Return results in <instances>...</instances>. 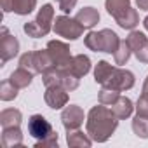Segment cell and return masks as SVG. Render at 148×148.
Segmentation results:
<instances>
[{
	"label": "cell",
	"mask_w": 148,
	"mask_h": 148,
	"mask_svg": "<svg viewBox=\"0 0 148 148\" xmlns=\"http://www.w3.org/2000/svg\"><path fill=\"white\" fill-rule=\"evenodd\" d=\"M117 127H119V119L115 117L110 106L99 103L98 106H92L89 110L86 120V131L92 141L96 143L108 141Z\"/></svg>",
	"instance_id": "1"
},
{
	"label": "cell",
	"mask_w": 148,
	"mask_h": 148,
	"mask_svg": "<svg viewBox=\"0 0 148 148\" xmlns=\"http://www.w3.org/2000/svg\"><path fill=\"white\" fill-rule=\"evenodd\" d=\"M84 44L87 49L96 51V52H106V54H113L120 44L119 35L110 30V28H103L99 32H89L84 37Z\"/></svg>",
	"instance_id": "2"
},
{
	"label": "cell",
	"mask_w": 148,
	"mask_h": 148,
	"mask_svg": "<svg viewBox=\"0 0 148 148\" xmlns=\"http://www.w3.org/2000/svg\"><path fill=\"white\" fill-rule=\"evenodd\" d=\"M54 26V7L51 4H45L40 7L37 18L33 21H28L25 23L23 30L28 37L32 38H40V37H45L49 35V32L52 30Z\"/></svg>",
	"instance_id": "3"
},
{
	"label": "cell",
	"mask_w": 148,
	"mask_h": 148,
	"mask_svg": "<svg viewBox=\"0 0 148 148\" xmlns=\"http://www.w3.org/2000/svg\"><path fill=\"white\" fill-rule=\"evenodd\" d=\"M52 32L66 40H77L79 37H82L84 26L77 21V18H70V16L63 14V16H58L54 19Z\"/></svg>",
	"instance_id": "4"
},
{
	"label": "cell",
	"mask_w": 148,
	"mask_h": 148,
	"mask_svg": "<svg viewBox=\"0 0 148 148\" xmlns=\"http://www.w3.org/2000/svg\"><path fill=\"white\" fill-rule=\"evenodd\" d=\"M134 82H136V80H134V73H132V71L115 66L113 73L110 75V79L103 84V87H108V89L124 92V91L132 89V87H134Z\"/></svg>",
	"instance_id": "5"
},
{
	"label": "cell",
	"mask_w": 148,
	"mask_h": 148,
	"mask_svg": "<svg viewBox=\"0 0 148 148\" xmlns=\"http://www.w3.org/2000/svg\"><path fill=\"white\" fill-rule=\"evenodd\" d=\"M47 51L51 52L56 68H59V70H70L73 56H71V52H70L68 44H64V42H61V40H49Z\"/></svg>",
	"instance_id": "6"
},
{
	"label": "cell",
	"mask_w": 148,
	"mask_h": 148,
	"mask_svg": "<svg viewBox=\"0 0 148 148\" xmlns=\"http://www.w3.org/2000/svg\"><path fill=\"white\" fill-rule=\"evenodd\" d=\"M84 120H86V115L79 105H66L61 113V122H63V127L66 129V132L73 131V129H80Z\"/></svg>",
	"instance_id": "7"
},
{
	"label": "cell",
	"mask_w": 148,
	"mask_h": 148,
	"mask_svg": "<svg viewBox=\"0 0 148 148\" xmlns=\"http://www.w3.org/2000/svg\"><path fill=\"white\" fill-rule=\"evenodd\" d=\"M19 52V40L9 33V30L2 28V37H0V56H2V64L14 59Z\"/></svg>",
	"instance_id": "8"
},
{
	"label": "cell",
	"mask_w": 148,
	"mask_h": 148,
	"mask_svg": "<svg viewBox=\"0 0 148 148\" xmlns=\"http://www.w3.org/2000/svg\"><path fill=\"white\" fill-rule=\"evenodd\" d=\"M28 132H30V136H33L37 141L45 139V138H49L51 134H54L51 122H49L44 115H32V117L28 119Z\"/></svg>",
	"instance_id": "9"
},
{
	"label": "cell",
	"mask_w": 148,
	"mask_h": 148,
	"mask_svg": "<svg viewBox=\"0 0 148 148\" xmlns=\"http://www.w3.org/2000/svg\"><path fill=\"white\" fill-rule=\"evenodd\" d=\"M44 99L47 103L49 108L52 110H61L68 105V91L63 87V86H51V87H45V94H44Z\"/></svg>",
	"instance_id": "10"
},
{
	"label": "cell",
	"mask_w": 148,
	"mask_h": 148,
	"mask_svg": "<svg viewBox=\"0 0 148 148\" xmlns=\"http://www.w3.org/2000/svg\"><path fill=\"white\" fill-rule=\"evenodd\" d=\"M51 68H54V59L51 52L47 51V47L32 51V71L33 73H45Z\"/></svg>",
	"instance_id": "11"
},
{
	"label": "cell",
	"mask_w": 148,
	"mask_h": 148,
	"mask_svg": "<svg viewBox=\"0 0 148 148\" xmlns=\"http://www.w3.org/2000/svg\"><path fill=\"white\" fill-rule=\"evenodd\" d=\"M110 108H112V112L115 113V117L119 119V120H124V119H129L131 115H132V112H134V105H132V101L129 99V98H125V96H119V99L113 103V105H110Z\"/></svg>",
	"instance_id": "12"
},
{
	"label": "cell",
	"mask_w": 148,
	"mask_h": 148,
	"mask_svg": "<svg viewBox=\"0 0 148 148\" xmlns=\"http://www.w3.org/2000/svg\"><path fill=\"white\" fill-rule=\"evenodd\" d=\"M66 143L70 148H89L92 145V139L87 132L84 134L80 129H73V131H68Z\"/></svg>",
	"instance_id": "13"
},
{
	"label": "cell",
	"mask_w": 148,
	"mask_h": 148,
	"mask_svg": "<svg viewBox=\"0 0 148 148\" xmlns=\"http://www.w3.org/2000/svg\"><path fill=\"white\" fill-rule=\"evenodd\" d=\"M2 145L5 148H14V146H21L23 145V132H21L19 125H16V127H4V131H2Z\"/></svg>",
	"instance_id": "14"
},
{
	"label": "cell",
	"mask_w": 148,
	"mask_h": 148,
	"mask_svg": "<svg viewBox=\"0 0 148 148\" xmlns=\"http://www.w3.org/2000/svg\"><path fill=\"white\" fill-rule=\"evenodd\" d=\"M115 21H117V25L120 26V28H124V30H134L138 25H139V16H138V11L136 9H132V7H129V9H125L122 14H119L117 18H113Z\"/></svg>",
	"instance_id": "15"
},
{
	"label": "cell",
	"mask_w": 148,
	"mask_h": 148,
	"mask_svg": "<svg viewBox=\"0 0 148 148\" xmlns=\"http://www.w3.org/2000/svg\"><path fill=\"white\" fill-rule=\"evenodd\" d=\"M75 18L84 28H94L98 25V21H99V12L94 7H84V9H80L77 12Z\"/></svg>",
	"instance_id": "16"
},
{
	"label": "cell",
	"mask_w": 148,
	"mask_h": 148,
	"mask_svg": "<svg viewBox=\"0 0 148 148\" xmlns=\"http://www.w3.org/2000/svg\"><path fill=\"white\" fill-rule=\"evenodd\" d=\"M33 75H35V73H32L30 70H26V68L19 66L18 70H14V71L11 73L9 80H11V82H12L18 89H25V87H28V86L32 84Z\"/></svg>",
	"instance_id": "17"
},
{
	"label": "cell",
	"mask_w": 148,
	"mask_h": 148,
	"mask_svg": "<svg viewBox=\"0 0 148 148\" xmlns=\"http://www.w3.org/2000/svg\"><path fill=\"white\" fill-rule=\"evenodd\" d=\"M70 70L75 73L77 77L82 79V77H86L87 73L91 71V59H89L86 54H77V56H73Z\"/></svg>",
	"instance_id": "18"
},
{
	"label": "cell",
	"mask_w": 148,
	"mask_h": 148,
	"mask_svg": "<svg viewBox=\"0 0 148 148\" xmlns=\"http://www.w3.org/2000/svg\"><path fill=\"white\" fill-rule=\"evenodd\" d=\"M23 120V113L16 108H5L0 112V125L4 127H16Z\"/></svg>",
	"instance_id": "19"
},
{
	"label": "cell",
	"mask_w": 148,
	"mask_h": 148,
	"mask_svg": "<svg viewBox=\"0 0 148 148\" xmlns=\"http://www.w3.org/2000/svg\"><path fill=\"white\" fill-rule=\"evenodd\" d=\"M113 70H115V66L110 64L108 61H99V63L96 64V68H94V80L103 86V84L110 79V75L113 73Z\"/></svg>",
	"instance_id": "20"
},
{
	"label": "cell",
	"mask_w": 148,
	"mask_h": 148,
	"mask_svg": "<svg viewBox=\"0 0 148 148\" xmlns=\"http://www.w3.org/2000/svg\"><path fill=\"white\" fill-rule=\"evenodd\" d=\"M105 7H106V12L112 18H117L119 14H122L125 9L131 7V0H106Z\"/></svg>",
	"instance_id": "21"
},
{
	"label": "cell",
	"mask_w": 148,
	"mask_h": 148,
	"mask_svg": "<svg viewBox=\"0 0 148 148\" xmlns=\"http://www.w3.org/2000/svg\"><path fill=\"white\" fill-rule=\"evenodd\" d=\"M37 7V0H12V12L18 16H28Z\"/></svg>",
	"instance_id": "22"
},
{
	"label": "cell",
	"mask_w": 148,
	"mask_h": 148,
	"mask_svg": "<svg viewBox=\"0 0 148 148\" xmlns=\"http://www.w3.org/2000/svg\"><path fill=\"white\" fill-rule=\"evenodd\" d=\"M131 54H132V49L129 47L127 40H120V44H119L117 51L113 52V59H115V64H117V66H122V64H125V63L129 61Z\"/></svg>",
	"instance_id": "23"
},
{
	"label": "cell",
	"mask_w": 148,
	"mask_h": 148,
	"mask_svg": "<svg viewBox=\"0 0 148 148\" xmlns=\"http://www.w3.org/2000/svg\"><path fill=\"white\" fill-rule=\"evenodd\" d=\"M79 84H80V77H77L71 70H61V86L68 92L75 91L79 87Z\"/></svg>",
	"instance_id": "24"
},
{
	"label": "cell",
	"mask_w": 148,
	"mask_h": 148,
	"mask_svg": "<svg viewBox=\"0 0 148 148\" xmlns=\"http://www.w3.org/2000/svg\"><path fill=\"white\" fill-rule=\"evenodd\" d=\"M132 131L138 138L148 139V117L136 113V117L132 119Z\"/></svg>",
	"instance_id": "25"
},
{
	"label": "cell",
	"mask_w": 148,
	"mask_h": 148,
	"mask_svg": "<svg viewBox=\"0 0 148 148\" xmlns=\"http://www.w3.org/2000/svg\"><path fill=\"white\" fill-rule=\"evenodd\" d=\"M18 91L19 89L7 79V80H4L0 84V99L2 101H12V99L18 98Z\"/></svg>",
	"instance_id": "26"
},
{
	"label": "cell",
	"mask_w": 148,
	"mask_h": 148,
	"mask_svg": "<svg viewBox=\"0 0 148 148\" xmlns=\"http://www.w3.org/2000/svg\"><path fill=\"white\" fill-rule=\"evenodd\" d=\"M127 40V44H129V47L132 49V52H136V51H139L145 44H146V35L143 33V32H138V30H131V33H129V37L125 38Z\"/></svg>",
	"instance_id": "27"
},
{
	"label": "cell",
	"mask_w": 148,
	"mask_h": 148,
	"mask_svg": "<svg viewBox=\"0 0 148 148\" xmlns=\"http://www.w3.org/2000/svg\"><path fill=\"white\" fill-rule=\"evenodd\" d=\"M42 82L45 87H51V86H61V70L59 68H51L47 70L45 73H42Z\"/></svg>",
	"instance_id": "28"
},
{
	"label": "cell",
	"mask_w": 148,
	"mask_h": 148,
	"mask_svg": "<svg viewBox=\"0 0 148 148\" xmlns=\"http://www.w3.org/2000/svg\"><path fill=\"white\" fill-rule=\"evenodd\" d=\"M119 96H120V92H119V91H113V89L103 87V89L99 91V96H98V99H99V103H101V105H106V106H110V105H113V103L119 99Z\"/></svg>",
	"instance_id": "29"
},
{
	"label": "cell",
	"mask_w": 148,
	"mask_h": 148,
	"mask_svg": "<svg viewBox=\"0 0 148 148\" xmlns=\"http://www.w3.org/2000/svg\"><path fill=\"white\" fill-rule=\"evenodd\" d=\"M136 113L148 117V92H143L136 103Z\"/></svg>",
	"instance_id": "30"
},
{
	"label": "cell",
	"mask_w": 148,
	"mask_h": 148,
	"mask_svg": "<svg viewBox=\"0 0 148 148\" xmlns=\"http://www.w3.org/2000/svg\"><path fill=\"white\" fill-rule=\"evenodd\" d=\"M35 148H58V134H51L45 139H40L35 143Z\"/></svg>",
	"instance_id": "31"
},
{
	"label": "cell",
	"mask_w": 148,
	"mask_h": 148,
	"mask_svg": "<svg viewBox=\"0 0 148 148\" xmlns=\"http://www.w3.org/2000/svg\"><path fill=\"white\" fill-rule=\"evenodd\" d=\"M77 2H79V0H58V5H59V9L64 14H68V12L73 11V7L77 5Z\"/></svg>",
	"instance_id": "32"
},
{
	"label": "cell",
	"mask_w": 148,
	"mask_h": 148,
	"mask_svg": "<svg viewBox=\"0 0 148 148\" xmlns=\"http://www.w3.org/2000/svg\"><path fill=\"white\" fill-rule=\"evenodd\" d=\"M134 56H136V59H138V61H141V63L148 64V40H146V44H145L139 51H136V52H134Z\"/></svg>",
	"instance_id": "33"
},
{
	"label": "cell",
	"mask_w": 148,
	"mask_h": 148,
	"mask_svg": "<svg viewBox=\"0 0 148 148\" xmlns=\"http://www.w3.org/2000/svg\"><path fill=\"white\" fill-rule=\"evenodd\" d=\"M0 5H2V11L5 14L12 12V0H0Z\"/></svg>",
	"instance_id": "34"
},
{
	"label": "cell",
	"mask_w": 148,
	"mask_h": 148,
	"mask_svg": "<svg viewBox=\"0 0 148 148\" xmlns=\"http://www.w3.org/2000/svg\"><path fill=\"white\" fill-rule=\"evenodd\" d=\"M136 4L141 11H148V0H136Z\"/></svg>",
	"instance_id": "35"
},
{
	"label": "cell",
	"mask_w": 148,
	"mask_h": 148,
	"mask_svg": "<svg viewBox=\"0 0 148 148\" xmlns=\"http://www.w3.org/2000/svg\"><path fill=\"white\" fill-rule=\"evenodd\" d=\"M143 92H148V77H146V80L143 84Z\"/></svg>",
	"instance_id": "36"
},
{
	"label": "cell",
	"mask_w": 148,
	"mask_h": 148,
	"mask_svg": "<svg viewBox=\"0 0 148 148\" xmlns=\"http://www.w3.org/2000/svg\"><path fill=\"white\" fill-rule=\"evenodd\" d=\"M143 26H145V30L148 32V16H146L145 19H143Z\"/></svg>",
	"instance_id": "37"
}]
</instances>
